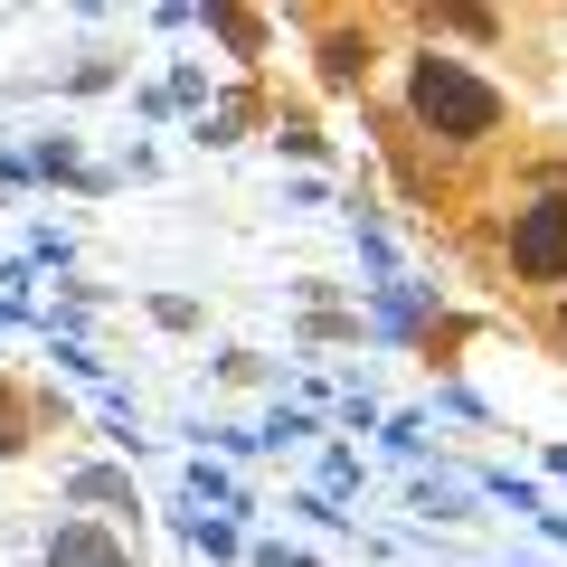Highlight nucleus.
<instances>
[{"mask_svg": "<svg viewBox=\"0 0 567 567\" xmlns=\"http://www.w3.org/2000/svg\"><path fill=\"white\" fill-rule=\"evenodd\" d=\"M406 114L435 142H492L502 133V85H483L464 58H445V48H425V58L406 66Z\"/></svg>", "mask_w": 567, "mask_h": 567, "instance_id": "f257e3e1", "label": "nucleus"}, {"mask_svg": "<svg viewBox=\"0 0 567 567\" xmlns=\"http://www.w3.org/2000/svg\"><path fill=\"white\" fill-rule=\"evenodd\" d=\"M511 275L520 284H567V199L558 189L511 218Z\"/></svg>", "mask_w": 567, "mask_h": 567, "instance_id": "f03ea898", "label": "nucleus"}, {"mask_svg": "<svg viewBox=\"0 0 567 567\" xmlns=\"http://www.w3.org/2000/svg\"><path fill=\"white\" fill-rule=\"evenodd\" d=\"M322 76H331V85H360V76H369V29H341V39L322 48Z\"/></svg>", "mask_w": 567, "mask_h": 567, "instance_id": "7ed1b4c3", "label": "nucleus"}, {"mask_svg": "<svg viewBox=\"0 0 567 567\" xmlns=\"http://www.w3.org/2000/svg\"><path fill=\"white\" fill-rule=\"evenodd\" d=\"M208 29H218L237 58H265V20H256V10H208Z\"/></svg>", "mask_w": 567, "mask_h": 567, "instance_id": "20e7f679", "label": "nucleus"}, {"mask_svg": "<svg viewBox=\"0 0 567 567\" xmlns=\"http://www.w3.org/2000/svg\"><path fill=\"white\" fill-rule=\"evenodd\" d=\"M48 558H58V567H123L95 529H58V548H48Z\"/></svg>", "mask_w": 567, "mask_h": 567, "instance_id": "39448f33", "label": "nucleus"}, {"mask_svg": "<svg viewBox=\"0 0 567 567\" xmlns=\"http://www.w3.org/2000/svg\"><path fill=\"white\" fill-rule=\"evenodd\" d=\"M20 445H29V416H20V398L0 388V454H20Z\"/></svg>", "mask_w": 567, "mask_h": 567, "instance_id": "423d86ee", "label": "nucleus"}, {"mask_svg": "<svg viewBox=\"0 0 567 567\" xmlns=\"http://www.w3.org/2000/svg\"><path fill=\"white\" fill-rule=\"evenodd\" d=\"M445 29H464V39H502V20H492V10H445Z\"/></svg>", "mask_w": 567, "mask_h": 567, "instance_id": "0eeeda50", "label": "nucleus"}]
</instances>
